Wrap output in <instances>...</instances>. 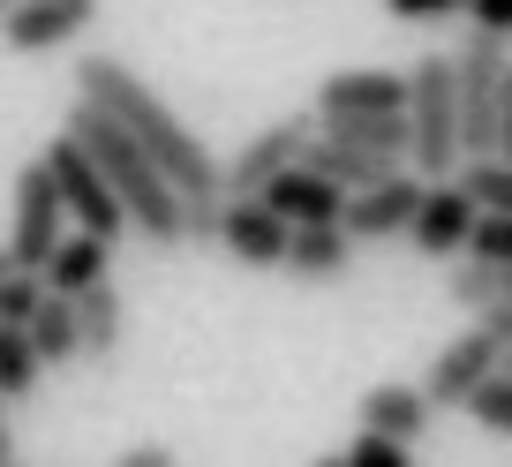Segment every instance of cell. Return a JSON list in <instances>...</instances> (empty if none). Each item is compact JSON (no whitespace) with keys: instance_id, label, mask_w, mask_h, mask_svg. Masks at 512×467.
Listing matches in <instances>:
<instances>
[{"instance_id":"obj_1","label":"cell","mask_w":512,"mask_h":467,"mask_svg":"<svg viewBox=\"0 0 512 467\" xmlns=\"http://www.w3.org/2000/svg\"><path fill=\"white\" fill-rule=\"evenodd\" d=\"M76 91L98 98L106 113H121L128 129L144 136V151L174 174L181 196H226V159H219V151H211L204 136H196L189 121H181V113L166 106V98L151 91L128 61H113V53H83V61H76Z\"/></svg>"},{"instance_id":"obj_2","label":"cell","mask_w":512,"mask_h":467,"mask_svg":"<svg viewBox=\"0 0 512 467\" xmlns=\"http://www.w3.org/2000/svg\"><path fill=\"white\" fill-rule=\"evenodd\" d=\"M68 136L106 166V181L121 189L128 219H136V234H144L151 249H181V242H189V196L174 189V174L144 151V136L128 129L121 113H106L98 98L76 91V106H68Z\"/></svg>"},{"instance_id":"obj_3","label":"cell","mask_w":512,"mask_h":467,"mask_svg":"<svg viewBox=\"0 0 512 467\" xmlns=\"http://www.w3.org/2000/svg\"><path fill=\"white\" fill-rule=\"evenodd\" d=\"M415 91H407V121H415V166L430 181L460 174L467 166V136H460V61L452 53H422L415 68Z\"/></svg>"},{"instance_id":"obj_4","label":"cell","mask_w":512,"mask_h":467,"mask_svg":"<svg viewBox=\"0 0 512 467\" xmlns=\"http://www.w3.org/2000/svg\"><path fill=\"white\" fill-rule=\"evenodd\" d=\"M68 234V196H61V174H53V159L38 151L31 166L16 174V219H8V257L31 264V272H46V257L61 249Z\"/></svg>"},{"instance_id":"obj_5","label":"cell","mask_w":512,"mask_h":467,"mask_svg":"<svg viewBox=\"0 0 512 467\" xmlns=\"http://www.w3.org/2000/svg\"><path fill=\"white\" fill-rule=\"evenodd\" d=\"M46 159H53V174H61V196H68V219L76 226H91V234H106V242H121V234H136V219H128V204H121V189L106 181V166L91 159V151L76 144V136H53L46 144Z\"/></svg>"},{"instance_id":"obj_6","label":"cell","mask_w":512,"mask_h":467,"mask_svg":"<svg viewBox=\"0 0 512 467\" xmlns=\"http://www.w3.org/2000/svg\"><path fill=\"white\" fill-rule=\"evenodd\" d=\"M317 144V121L309 113H287V121H264L249 144L226 159V196H264L287 166H302V151Z\"/></svg>"},{"instance_id":"obj_7","label":"cell","mask_w":512,"mask_h":467,"mask_svg":"<svg viewBox=\"0 0 512 467\" xmlns=\"http://www.w3.org/2000/svg\"><path fill=\"white\" fill-rule=\"evenodd\" d=\"M287 242H294V219L272 204V196H226V219H219V249L256 272H287Z\"/></svg>"},{"instance_id":"obj_8","label":"cell","mask_w":512,"mask_h":467,"mask_svg":"<svg viewBox=\"0 0 512 467\" xmlns=\"http://www.w3.org/2000/svg\"><path fill=\"white\" fill-rule=\"evenodd\" d=\"M497 370H505V339H497L490 324L475 317V332H460L452 347H437V362H430V377H422V392H430L437 407H467Z\"/></svg>"},{"instance_id":"obj_9","label":"cell","mask_w":512,"mask_h":467,"mask_svg":"<svg viewBox=\"0 0 512 467\" xmlns=\"http://www.w3.org/2000/svg\"><path fill=\"white\" fill-rule=\"evenodd\" d=\"M422 196H430V174H422V166H400V174L369 181V189L347 196V234L354 242H392V234L415 226Z\"/></svg>"},{"instance_id":"obj_10","label":"cell","mask_w":512,"mask_h":467,"mask_svg":"<svg viewBox=\"0 0 512 467\" xmlns=\"http://www.w3.org/2000/svg\"><path fill=\"white\" fill-rule=\"evenodd\" d=\"M475 219H482V204L467 196V181L445 174V181H430L415 226H407V242H415L430 264H452V257H467V242H475Z\"/></svg>"},{"instance_id":"obj_11","label":"cell","mask_w":512,"mask_h":467,"mask_svg":"<svg viewBox=\"0 0 512 467\" xmlns=\"http://www.w3.org/2000/svg\"><path fill=\"white\" fill-rule=\"evenodd\" d=\"M91 23H98V0H23L16 16L0 23V46L8 53H61Z\"/></svg>"},{"instance_id":"obj_12","label":"cell","mask_w":512,"mask_h":467,"mask_svg":"<svg viewBox=\"0 0 512 467\" xmlns=\"http://www.w3.org/2000/svg\"><path fill=\"white\" fill-rule=\"evenodd\" d=\"M407 91H415V76H400V68H332L317 83V113H400Z\"/></svg>"},{"instance_id":"obj_13","label":"cell","mask_w":512,"mask_h":467,"mask_svg":"<svg viewBox=\"0 0 512 467\" xmlns=\"http://www.w3.org/2000/svg\"><path fill=\"white\" fill-rule=\"evenodd\" d=\"M354 272V234L347 219H317V226H294L287 242V279H302V287H332V279Z\"/></svg>"},{"instance_id":"obj_14","label":"cell","mask_w":512,"mask_h":467,"mask_svg":"<svg viewBox=\"0 0 512 467\" xmlns=\"http://www.w3.org/2000/svg\"><path fill=\"white\" fill-rule=\"evenodd\" d=\"M264 196H272V204L287 211L294 226H317V219H347V189H339L332 174H317L309 159H302V166H287V174H279V181H272Z\"/></svg>"},{"instance_id":"obj_15","label":"cell","mask_w":512,"mask_h":467,"mask_svg":"<svg viewBox=\"0 0 512 467\" xmlns=\"http://www.w3.org/2000/svg\"><path fill=\"white\" fill-rule=\"evenodd\" d=\"M113 249H121V242L91 234V226L61 234V249L46 257V287H61V294H83V287H98V279H113Z\"/></svg>"},{"instance_id":"obj_16","label":"cell","mask_w":512,"mask_h":467,"mask_svg":"<svg viewBox=\"0 0 512 467\" xmlns=\"http://www.w3.org/2000/svg\"><path fill=\"white\" fill-rule=\"evenodd\" d=\"M362 422H377V430L422 445V437H430V422H437V400H430L422 385H369V392H362Z\"/></svg>"},{"instance_id":"obj_17","label":"cell","mask_w":512,"mask_h":467,"mask_svg":"<svg viewBox=\"0 0 512 467\" xmlns=\"http://www.w3.org/2000/svg\"><path fill=\"white\" fill-rule=\"evenodd\" d=\"M324 136H339V144H362V151H392V159L415 166V121L400 113H317Z\"/></svg>"},{"instance_id":"obj_18","label":"cell","mask_w":512,"mask_h":467,"mask_svg":"<svg viewBox=\"0 0 512 467\" xmlns=\"http://www.w3.org/2000/svg\"><path fill=\"white\" fill-rule=\"evenodd\" d=\"M31 339H38V355H46V370H68V362H83V324H76V294L46 287V302L31 309Z\"/></svg>"},{"instance_id":"obj_19","label":"cell","mask_w":512,"mask_h":467,"mask_svg":"<svg viewBox=\"0 0 512 467\" xmlns=\"http://www.w3.org/2000/svg\"><path fill=\"white\" fill-rule=\"evenodd\" d=\"M76 324H83V362H113L121 355L128 309H121V294H113V279H98V287L76 294Z\"/></svg>"},{"instance_id":"obj_20","label":"cell","mask_w":512,"mask_h":467,"mask_svg":"<svg viewBox=\"0 0 512 467\" xmlns=\"http://www.w3.org/2000/svg\"><path fill=\"white\" fill-rule=\"evenodd\" d=\"M38 377H46V355H38L31 324H0V392L23 400V392H38Z\"/></svg>"},{"instance_id":"obj_21","label":"cell","mask_w":512,"mask_h":467,"mask_svg":"<svg viewBox=\"0 0 512 467\" xmlns=\"http://www.w3.org/2000/svg\"><path fill=\"white\" fill-rule=\"evenodd\" d=\"M445 294L467 309V317H482L490 302H505V264H497V257H475V249H467V257H460V272L445 279Z\"/></svg>"},{"instance_id":"obj_22","label":"cell","mask_w":512,"mask_h":467,"mask_svg":"<svg viewBox=\"0 0 512 467\" xmlns=\"http://www.w3.org/2000/svg\"><path fill=\"white\" fill-rule=\"evenodd\" d=\"M407 460H415V445L392 437V430H377V422H362V430L332 452V467H407Z\"/></svg>"},{"instance_id":"obj_23","label":"cell","mask_w":512,"mask_h":467,"mask_svg":"<svg viewBox=\"0 0 512 467\" xmlns=\"http://www.w3.org/2000/svg\"><path fill=\"white\" fill-rule=\"evenodd\" d=\"M460 181H467V196H475L482 211H512V159H505V151H490V159H467Z\"/></svg>"},{"instance_id":"obj_24","label":"cell","mask_w":512,"mask_h":467,"mask_svg":"<svg viewBox=\"0 0 512 467\" xmlns=\"http://www.w3.org/2000/svg\"><path fill=\"white\" fill-rule=\"evenodd\" d=\"M467 415H475L490 437H512V370H497L490 385H482L475 400H467Z\"/></svg>"},{"instance_id":"obj_25","label":"cell","mask_w":512,"mask_h":467,"mask_svg":"<svg viewBox=\"0 0 512 467\" xmlns=\"http://www.w3.org/2000/svg\"><path fill=\"white\" fill-rule=\"evenodd\" d=\"M475 257H497V264H512V211H482L475 219Z\"/></svg>"},{"instance_id":"obj_26","label":"cell","mask_w":512,"mask_h":467,"mask_svg":"<svg viewBox=\"0 0 512 467\" xmlns=\"http://www.w3.org/2000/svg\"><path fill=\"white\" fill-rule=\"evenodd\" d=\"M452 8H467V0H384V16H400V23H437Z\"/></svg>"},{"instance_id":"obj_27","label":"cell","mask_w":512,"mask_h":467,"mask_svg":"<svg viewBox=\"0 0 512 467\" xmlns=\"http://www.w3.org/2000/svg\"><path fill=\"white\" fill-rule=\"evenodd\" d=\"M166 460H174V445H159V437H136L121 452V467H166Z\"/></svg>"},{"instance_id":"obj_28","label":"cell","mask_w":512,"mask_h":467,"mask_svg":"<svg viewBox=\"0 0 512 467\" xmlns=\"http://www.w3.org/2000/svg\"><path fill=\"white\" fill-rule=\"evenodd\" d=\"M467 16H475L482 31H512V0H467Z\"/></svg>"},{"instance_id":"obj_29","label":"cell","mask_w":512,"mask_h":467,"mask_svg":"<svg viewBox=\"0 0 512 467\" xmlns=\"http://www.w3.org/2000/svg\"><path fill=\"white\" fill-rule=\"evenodd\" d=\"M0 467H16V422H8V392H0Z\"/></svg>"},{"instance_id":"obj_30","label":"cell","mask_w":512,"mask_h":467,"mask_svg":"<svg viewBox=\"0 0 512 467\" xmlns=\"http://www.w3.org/2000/svg\"><path fill=\"white\" fill-rule=\"evenodd\" d=\"M482 324H490V332L512 347V302H490V309H482Z\"/></svg>"},{"instance_id":"obj_31","label":"cell","mask_w":512,"mask_h":467,"mask_svg":"<svg viewBox=\"0 0 512 467\" xmlns=\"http://www.w3.org/2000/svg\"><path fill=\"white\" fill-rule=\"evenodd\" d=\"M497 151L512 159V76H505V106H497Z\"/></svg>"},{"instance_id":"obj_32","label":"cell","mask_w":512,"mask_h":467,"mask_svg":"<svg viewBox=\"0 0 512 467\" xmlns=\"http://www.w3.org/2000/svg\"><path fill=\"white\" fill-rule=\"evenodd\" d=\"M16 8H23V0H0V23H8V16H16Z\"/></svg>"},{"instance_id":"obj_33","label":"cell","mask_w":512,"mask_h":467,"mask_svg":"<svg viewBox=\"0 0 512 467\" xmlns=\"http://www.w3.org/2000/svg\"><path fill=\"white\" fill-rule=\"evenodd\" d=\"M8 264H16V257H8V242H0V272H8Z\"/></svg>"},{"instance_id":"obj_34","label":"cell","mask_w":512,"mask_h":467,"mask_svg":"<svg viewBox=\"0 0 512 467\" xmlns=\"http://www.w3.org/2000/svg\"><path fill=\"white\" fill-rule=\"evenodd\" d=\"M505 370H512V347H505Z\"/></svg>"}]
</instances>
